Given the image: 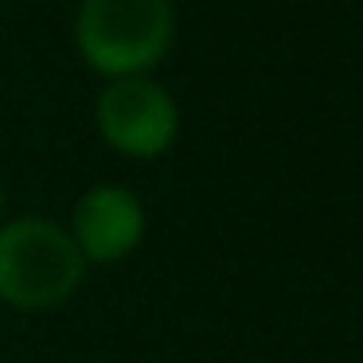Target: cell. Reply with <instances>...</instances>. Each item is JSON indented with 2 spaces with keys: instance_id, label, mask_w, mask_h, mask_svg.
<instances>
[{
  "instance_id": "cell-3",
  "label": "cell",
  "mask_w": 363,
  "mask_h": 363,
  "mask_svg": "<svg viewBox=\"0 0 363 363\" xmlns=\"http://www.w3.org/2000/svg\"><path fill=\"white\" fill-rule=\"evenodd\" d=\"M98 129L129 157H157L176 137V106L157 82L125 74L113 79L98 98Z\"/></svg>"
},
{
  "instance_id": "cell-2",
  "label": "cell",
  "mask_w": 363,
  "mask_h": 363,
  "mask_svg": "<svg viewBox=\"0 0 363 363\" xmlns=\"http://www.w3.org/2000/svg\"><path fill=\"white\" fill-rule=\"evenodd\" d=\"M79 48L90 67L125 79L152 67L172 43L168 0H82Z\"/></svg>"
},
{
  "instance_id": "cell-4",
  "label": "cell",
  "mask_w": 363,
  "mask_h": 363,
  "mask_svg": "<svg viewBox=\"0 0 363 363\" xmlns=\"http://www.w3.org/2000/svg\"><path fill=\"white\" fill-rule=\"evenodd\" d=\"M145 215L125 188H94L74 207V246L86 262H118L141 242Z\"/></svg>"
},
{
  "instance_id": "cell-1",
  "label": "cell",
  "mask_w": 363,
  "mask_h": 363,
  "mask_svg": "<svg viewBox=\"0 0 363 363\" xmlns=\"http://www.w3.org/2000/svg\"><path fill=\"white\" fill-rule=\"evenodd\" d=\"M86 258L48 219H16L0 230V297L16 308H48L71 297Z\"/></svg>"
}]
</instances>
